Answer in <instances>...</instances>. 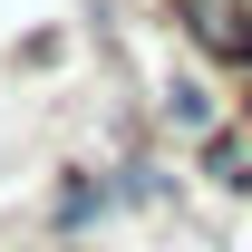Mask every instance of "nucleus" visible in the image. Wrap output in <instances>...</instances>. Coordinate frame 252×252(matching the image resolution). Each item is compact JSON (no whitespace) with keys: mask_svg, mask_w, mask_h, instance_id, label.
Masks as SVG:
<instances>
[{"mask_svg":"<svg viewBox=\"0 0 252 252\" xmlns=\"http://www.w3.org/2000/svg\"><path fill=\"white\" fill-rule=\"evenodd\" d=\"M165 117L185 126V136H214V97H204V78H175V88H165Z\"/></svg>","mask_w":252,"mask_h":252,"instance_id":"obj_4","label":"nucleus"},{"mask_svg":"<svg viewBox=\"0 0 252 252\" xmlns=\"http://www.w3.org/2000/svg\"><path fill=\"white\" fill-rule=\"evenodd\" d=\"M185 20V49L223 78H252V0H175Z\"/></svg>","mask_w":252,"mask_h":252,"instance_id":"obj_1","label":"nucleus"},{"mask_svg":"<svg viewBox=\"0 0 252 252\" xmlns=\"http://www.w3.org/2000/svg\"><path fill=\"white\" fill-rule=\"evenodd\" d=\"M194 165H204V185L252 194V126H214V136H194Z\"/></svg>","mask_w":252,"mask_h":252,"instance_id":"obj_3","label":"nucleus"},{"mask_svg":"<svg viewBox=\"0 0 252 252\" xmlns=\"http://www.w3.org/2000/svg\"><path fill=\"white\" fill-rule=\"evenodd\" d=\"M243 126H252V78H243Z\"/></svg>","mask_w":252,"mask_h":252,"instance_id":"obj_5","label":"nucleus"},{"mask_svg":"<svg viewBox=\"0 0 252 252\" xmlns=\"http://www.w3.org/2000/svg\"><path fill=\"white\" fill-rule=\"evenodd\" d=\"M59 252H88V243H59Z\"/></svg>","mask_w":252,"mask_h":252,"instance_id":"obj_6","label":"nucleus"},{"mask_svg":"<svg viewBox=\"0 0 252 252\" xmlns=\"http://www.w3.org/2000/svg\"><path fill=\"white\" fill-rule=\"evenodd\" d=\"M107 214H117V194L97 185V175H59V185H49V223H59V243H78V233H97Z\"/></svg>","mask_w":252,"mask_h":252,"instance_id":"obj_2","label":"nucleus"}]
</instances>
